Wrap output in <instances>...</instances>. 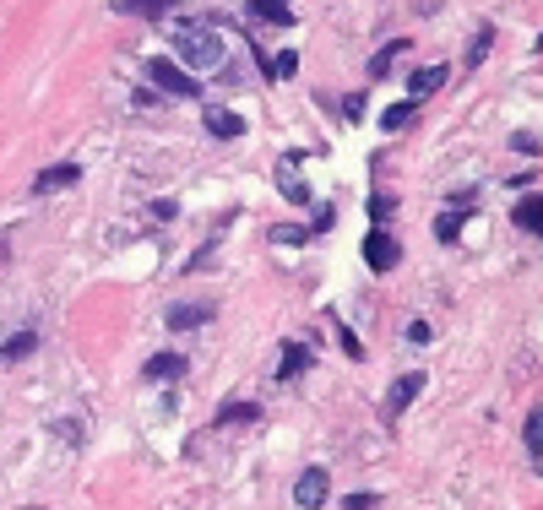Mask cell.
Masks as SVG:
<instances>
[{
  "mask_svg": "<svg viewBox=\"0 0 543 510\" xmlns=\"http://www.w3.org/2000/svg\"><path fill=\"white\" fill-rule=\"evenodd\" d=\"M326 494H331V472H326V467H305L299 483H294V505H299V510H321Z\"/></svg>",
  "mask_w": 543,
  "mask_h": 510,
  "instance_id": "1",
  "label": "cell"
},
{
  "mask_svg": "<svg viewBox=\"0 0 543 510\" xmlns=\"http://www.w3.org/2000/svg\"><path fill=\"white\" fill-rule=\"evenodd\" d=\"M147 77H153V88H163L174 98H196V77H185L174 60H147Z\"/></svg>",
  "mask_w": 543,
  "mask_h": 510,
  "instance_id": "2",
  "label": "cell"
},
{
  "mask_svg": "<svg viewBox=\"0 0 543 510\" xmlns=\"http://www.w3.org/2000/svg\"><path fill=\"white\" fill-rule=\"evenodd\" d=\"M180 54L190 65H218L223 44H218V33H180Z\"/></svg>",
  "mask_w": 543,
  "mask_h": 510,
  "instance_id": "3",
  "label": "cell"
},
{
  "mask_svg": "<svg viewBox=\"0 0 543 510\" xmlns=\"http://www.w3.org/2000/svg\"><path fill=\"white\" fill-rule=\"evenodd\" d=\"M364 261H370L375 272H391V266L402 261V245H397L391 234H380V229H375V234H364Z\"/></svg>",
  "mask_w": 543,
  "mask_h": 510,
  "instance_id": "4",
  "label": "cell"
},
{
  "mask_svg": "<svg viewBox=\"0 0 543 510\" xmlns=\"http://www.w3.org/2000/svg\"><path fill=\"white\" fill-rule=\"evenodd\" d=\"M424 391V375H397L391 397H386V418H402L407 407H414V397Z\"/></svg>",
  "mask_w": 543,
  "mask_h": 510,
  "instance_id": "5",
  "label": "cell"
},
{
  "mask_svg": "<svg viewBox=\"0 0 543 510\" xmlns=\"http://www.w3.org/2000/svg\"><path fill=\"white\" fill-rule=\"evenodd\" d=\"M82 180V163H54L33 180V196H49V190H65V185H77Z\"/></svg>",
  "mask_w": 543,
  "mask_h": 510,
  "instance_id": "6",
  "label": "cell"
},
{
  "mask_svg": "<svg viewBox=\"0 0 543 510\" xmlns=\"http://www.w3.org/2000/svg\"><path fill=\"white\" fill-rule=\"evenodd\" d=\"M511 223H516L522 234H543V196H522V201L511 206Z\"/></svg>",
  "mask_w": 543,
  "mask_h": 510,
  "instance_id": "7",
  "label": "cell"
},
{
  "mask_svg": "<svg viewBox=\"0 0 543 510\" xmlns=\"http://www.w3.org/2000/svg\"><path fill=\"white\" fill-rule=\"evenodd\" d=\"M114 12L125 17H147V22H163L174 12V0H114Z\"/></svg>",
  "mask_w": 543,
  "mask_h": 510,
  "instance_id": "8",
  "label": "cell"
},
{
  "mask_svg": "<svg viewBox=\"0 0 543 510\" xmlns=\"http://www.w3.org/2000/svg\"><path fill=\"white\" fill-rule=\"evenodd\" d=\"M142 375H147V380H180V375H185V358H180V353H153Z\"/></svg>",
  "mask_w": 543,
  "mask_h": 510,
  "instance_id": "9",
  "label": "cell"
},
{
  "mask_svg": "<svg viewBox=\"0 0 543 510\" xmlns=\"http://www.w3.org/2000/svg\"><path fill=\"white\" fill-rule=\"evenodd\" d=\"M250 17H261L272 28H288L294 22V6H288V0H250Z\"/></svg>",
  "mask_w": 543,
  "mask_h": 510,
  "instance_id": "10",
  "label": "cell"
},
{
  "mask_svg": "<svg viewBox=\"0 0 543 510\" xmlns=\"http://www.w3.org/2000/svg\"><path fill=\"white\" fill-rule=\"evenodd\" d=\"M294 163H299V158H283V163H278V190H283L288 201H299V206H305V201H310V190H305V180H299V169H294Z\"/></svg>",
  "mask_w": 543,
  "mask_h": 510,
  "instance_id": "11",
  "label": "cell"
},
{
  "mask_svg": "<svg viewBox=\"0 0 543 510\" xmlns=\"http://www.w3.org/2000/svg\"><path fill=\"white\" fill-rule=\"evenodd\" d=\"M207 321H213V305H174V310H169V326H174V331L207 326Z\"/></svg>",
  "mask_w": 543,
  "mask_h": 510,
  "instance_id": "12",
  "label": "cell"
},
{
  "mask_svg": "<svg viewBox=\"0 0 543 510\" xmlns=\"http://www.w3.org/2000/svg\"><path fill=\"white\" fill-rule=\"evenodd\" d=\"M440 82H446V65H430V71H414V77H407V93L430 98V93H440Z\"/></svg>",
  "mask_w": 543,
  "mask_h": 510,
  "instance_id": "13",
  "label": "cell"
},
{
  "mask_svg": "<svg viewBox=\"0 0 543 510\" xmlns=\"http://www.w3.org/2000/svg\"><path fill=\"white\" fill-rule=\"evenodd\" d=\"M207 130H213V136H223V141H234V136L245 130V120H239L234 109H207Z\"/></svg>",
  "mask_w": 543,
  "mask_h": 510,
  "instance_id": "14",
  "label": "cell"
},
{
  "mask_svg": "<svg viewBox=\"0 0 543 510\" xmlns=\"http://www.w3.org/2000/svg\"><path fill=\"white\" fill-rule=\"evenodd\" d=\"M255 418H261L255 402H229V407L218 413V429H239V423H255Z\"/></svg>",
  "mask_w": 543,
  "mask_h": 510,
  "instance_id": "15",
  "label": "cell"
},
{
  "mask_svg": "<svg viewBox=\"0 0 543 510\" xmlns=\"http://www.w3.org/2000/svg\"><path fill=\"white\" fill-rule=\"evenodd\" d=\"M462 223H467V212H462V206H451V212L440 217V223H435V239H440V245H456V234H462Z\"/></svg>",
  "mask_w": 543,
  "mask_h": 510,
  "instance_id": "16",
  "label": "cell"
},
{
  "mask_svg": "<svg viewBox=\"0 0 543 510\" xmlns=\"http://www.w3.org/2000/svg\"><path fill=\"white\" fill-rule=\"evenodd\" d=\"M305 370H310V347H288V353H283L278 380H294V375H305Z\"/></svg>",
  "mask_w": 543,
  "mask_h": 510,
  "instance_id": "17",
  "label": "cell"
},
{
  "mask_svg": "<svg viewBox=\"0 0 543 510\" xmlns=\"http://www.w3.org/2000/svg\"><path fill=\"white\" fill-rule=\"evenodd\" d=\"M407 120H414V98H407V104H391V109L380 114V130H402Z\"/></svg>",
  "mask_w": 543,
  "mask_h": 510,
  "instance_id": "18",
  "label": "cell"
},
{
  "mask_svg": "<svg viewBox=\"0 0 543 510\" xmlns=\"http://www.w3.org/2000/svg\"><path fill=\"white\" fill-rule=\"evenodd\" d=\"M402 49H407V38H397V44H386V49H380L375 60H370V77H386V71H391V60H397Z\"/></svg>",
  "mask_w": 543,
  "mask_h": 510,
  "instance_id": "19",
  "label": "cell"
},
{
  "mask_svg": "<svg viewBox=\"0 0 543 510\" xmlns=\"http://www.w3.org/2000/svg\"><path fill=\"white\" fill-rule=\"evenodd\" d=\"M310 239V229H299V223H278L272 229V245H305Z\"/></svg>",
  "mask_w": 543,
  "mask_h": 510,
  "instance_id": "20",
  "label": "cell"
},
{
  "mask_svg": "<svg viewBox=\"0 0 543 510\" xmlns=\"http://www.w3.org/2000/svg\"><path fill=\"white\" fill-rule=\"evenodd\" d=\"M527 451H532V456L543 462V407H538V413L527 418Z\"/></svg>",
  "mask_w": 543,
  "mask_h": 510,
  "instance_id": "21",
  "label": "cell"
},
{
  "mask_svg": "<svg viewBox=\"0 0 543 510\" xmlns=\"http://www.w3.org/2000/svg\"><path fill=\"white\" fill-rule=\"evenodd\" d=\"M294 71H299V54H294V49H283L278 60H272V82H288Z\"/></svg>",
  "mask_w": 543,
  "mask_h": 510,
  "instance_id": "22",
  "label": "cell"
},
{
  "mask_svg": "<svg viewBox=\"0 0 543 510\" xmlns=\"http://www.w3.org/2000/svg\"><path fill=\"white\" fill-rule=\"evenodd\" d=\"M33 347H38V337H33V331H17L6 347H0V358H22V353H33Z\"/></svg>",
  "mask_w": 543,
  "mask_h": 510,
  "instance_id": "23",
  "label": "cell"
},
{
  "mask_svg": "<svg viewBox=\"0 0 543 510\" xmlns=\"http://www.w3.org/2000/svg\"><path fill=\"white\" fill-rule=\"evenodd\" d=\"M391 212H397V201L375 190V196H370V217H375V223H380V217H391Z\"/></svg>",
  "mask_w": 543,
  "mask_h": 510,
  "instance_id": "24",
  "label": "cell"
},
{
  "mask_svg": "<svg viewBox=\"0 0 543 510\" xmlns=\"http://www.w3.org/2000/svg\"><path fill=\"white\" fill-rule=\"evenodd\" d=\"M489 38H495V28H484V33H479V44H472V54H467V60H472V65H479V60H484V54H489Z\"/></svg>",
  "mask_w": 543,
  "mask_h": 510,
  "instance_id": "25",
  "label": "cell"
},
{
  "mask_svg": "<svg viewBox=\"0 0 543 510\" xmlns=\"http://www.w3.org/2000/svg\"><path fill=\"white\" fill-rule=\"evenodd\" d=\"M343 510H375V494H348Z\"/></svg>",
  "mask_w": 543,
  "mask_h": 510,
  "instance_id": "26",
  "label": "cell"
},
{
  "mask_svg": "<svg viewBox=\"0 0 543 510\" xmlns=\"http://www.w3.org/2000/svg\"><path fill=\"white\" fill-rule=\"evenodd\" d=\"M435 331H430V321H414V326H407V342H430Z\"/></svg>",
  "mask_w": 543,
  "mask_h": 510,
  "instance_id": "27",
  "label": "cell"
},
{
  "mask_svg": "<svg viewBox=\"0 0 543 510\" xmlns=\"http://www.w3.org/2000/svg\"><path fill=\"white\" fill-rule=\"evenodd\" d=\"M337 337H343V347H348V358H364V347H359V337H354V331H337Z\"/></svg>",
  "mask_w": 543,
  "mask_h": 510,
  "instance_id": "28",
  "label": "cell"
},
{
  "mask_svg": "<svg viewBox=\"0 0 543 510\" xmlns=\"http://www.w3.org/2000/svg\"><path fill=\"white\" fill-rule=\"evenodd\" d=\"M343 114H348V120H359V114H364V98H359V93H354V98H343Z\"/></svg>",
  "mask_w": 543,
  "mask_h": 510,
  "instance_id": "29",
  "label": "cell"
},
{
  "mask_svg": "<svg viewBox=\"0 0 543 510\" xmlns=\"http://www.w3.org/2000/svg\"><path fill=\"white\" fill-rule=\"evenodd\" d=\"M538 54H543V33H538Z\"/></svg>",
  "mask_w": 543,
  "mask_h": 510,
  "instance_id": "30",
  "label": "cell"
}]
</instances>
